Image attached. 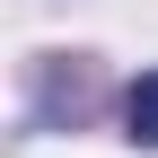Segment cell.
Instances as JSON below:
<instances>
[{
  "instance_id": "6da1fadb",
  "label": "cell",
  "mask_w": 158,
  "mask_h": 158,
  "mask_svg": "<svg viewBox=\"0 0 158 158\" xmlns=\"http://www.w3.org/2000/svg\"><path fill=\"white\" fill-rule=\"evenodd\" d=\"M123 123H132V141H141V149H158V70H141V79H132Z\"/></svg>"
}]
</instances>
